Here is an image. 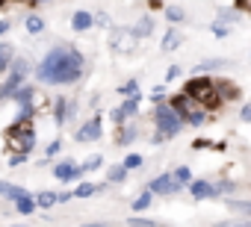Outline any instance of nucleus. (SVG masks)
<instances>
[{
    "instance_id": "1",
    "label": "nucleus",
    "mask_w": 251,
    "mask_h": 227,
    "mask_svg": "<svg viewBox=\"0 0 251 227\" xmlns=\"http://www.w3.org/2000/svg\"><path fill=\"white\" fill-rule=\"evenodd\" d=\"M83 68H86V59L77 47H68V45H59L53 47L42 62H39V83H48V86H65V83H77L83 77Z\"/></svg>"
},
{
    "instance_id": "2",
    "label": "nucleus",
    "mask_w": 251,
    "mask_h": 227,
    "mask_svg": "<svg viewBox=\"0 0 251 227\" xmlns=\"http://www.w3.org/2000/svg\"><path fill=\"white\" fill-rule=\"evenodd\" d=\"M183 94H186L189 100L201 103V106H210V109H216V106L222 103V94H219V86L213 83V77H192V80L186 83Z\"/></svg>"
},
{
    "instance_id": "3",
    "label": "nucleus",
    "mask_w": 251,
    "mask_h": 227,
    "mask_svg": "<svg viewBox=\"0 0 251 227\" xmlns=\"http://www.w3.org/2000/svg\"><path fill=\"white\" fill-rule=\"evenodd\" d=\"M154 121H157V142H163V139H172V136H177L180 133V127H183V121H180V115L169 106V103H157V109H154Z\"/></svg>"
},
{
    "instance_id": "4",
    "label": "nucleus",
    "mask_w": 251,
    "mask_h": 227,
    "mask_svg": "<svg viewBox=\"0 0 251 227\" xmlns=\"http://www.w3.org/2000/svg\"><path fill=\"white\" fill-rule=\"evenodd\" d=\"M6 142H9L12 151H18V154H30V151L36 148V130H33V124H30V118L15 121V127L6 133Z\"/></svg>"
},
{
    "instance_id": "5",
    "label": "nucleus",
    "mask_w": 251,
    "mask_h": 227,
    "mask_svg": "<svg viewBox=\"0 0 251 227\" xmlns=\"http://www.w3.org/2000/svg\"><path fill=\"white\" fill-rule=\"evenodd\" d=\"M169 106L180 115V121H183V124H192V127H201V124H204V118H207V112H204V109H195V106H192V100H189L186 94H175Z\"/></svg>"
},
{
    "instance_id": "6",
    "label": "nucleus",
    "mask_w": 251,
    "mask_h": 227,
    "mask_svg": "<svg viewBox=\"0 0 251 227\" xmlns=\"http://www.w3.org/2000/svg\"><path fill=\"white\" fill-rule=\"evenodd\" d=\"M27 59H15V68H12V74H9V80L3 83V86H0V103H3V100H9L12 94H15V89L24 83V77H27Z\"/></svg>"
},
{
    "instance_id": "7",
    "label": "nucleus",
    "mask_w": 251,
    "mask_h": 227,
    "mask_svg": "<svg viewBox=\"0 0 251 227\" xmlns=\"http://www.w3.org/2000/svg\"><path fill=\"white\" fill-rule=\"evenodd\" d=\"M136 36H133V30L130 27H118V30H112V36H109V47L115 50V53H133L136 50Z\"/></svg>"
},
{
    "instance_id": "8",
    "label": "nucleus",
    "mask_w": 251,
    "mask_h": 227,
    "mask_svg": "<svg viewBox=\"0 0 251 227\" xmlns=\"http://www.w3.org/2000/svg\"><path fill=\"white\" fill-rule=\"evenodd\" d=\"M148 192H157V195H175V192H180V183H175L172 174H160V177L151 180Z\"/></svg>"
},
{
    "instance_id": "9",
    "label": "nucleus",
    "mask_w": 251,
    "mask_h": 227,
    "mask_svg": "<svg viewBox=\"0 0 251 227\" xmlns=\"http://www.w3.org/2000/svg\"><path fill=\"white\" fill-rule=\"evenodd\" d=\"M100 133H103V130H100V121L92 118V121H86V124L77 130V142H98Z\"/></svg>"
},
{
    "instance_id": "10",
    "label": "nucleus",
    "mask_w": 251,
    "mask_h": 227,
    "mask_svg": "<svg viewBox=\"0 0 251 227\" xmlns=\"http://www.w3.org/2000/svg\"><path fill=\"white\" fill-rule=\"evenodd\" d=\"M83 171H80V165H74L71 159H65V162H59L56 168H53V177L56 180H62V183H68V180H77Z\"/></svg>"
},
{
    "instance_id": "11",
    "label": "nucleus",
    "mask_w": 251,
    "mask_h": 227,
    "mask_svg": "<svg viewBox=\"0 0 251 227\" xmlns=\"http://www.w3.org/2000/svg\"><path fill=\"white\" fill-rule=\"evenodd\" d=\"M189 192H192V198L204 201V198H213V195H216V186H210L207 180H192V183H189Z\"/></svg>"
},
{
    "instance_id": "12",
    "label": "nucleus",
    "mask_w": 251,
    "mask_h": 227,
    "mask_svg": "<svg viewBox=\"0 0 251 227\" xmlns=\"http://www.w3.org/2000/svg\"><path fill=\"white\" fill-rule=\"evenodd\" d=\"M92 24H95V21H92V15H89V12H83V9H80V12H74V18H71V30H77V33L92 30Z\"/></svg>"
},
{
    "instance_id": "13",
    "label": "nucleus",
    "mask_w": 251,
    "mask_h": 227,
    "mask_svg": "<svg viewBox=\"0 0 251 227\" xmlns=\"http://www.w3.org/2000/svg\"><path fill=\"white\" fill-rule=\"evenodd\" d=\"M139 100H142V97H139V91H136V94H130L127 100L121 103V109H118V112H121L124 118H127V115H136V109H139Z\"/></svg>"
},
{
    "instance_id": "14",
    "label": "nucleus",
    "mask_w": 251,
    "mask_h": 227,
    "mask_svg": "<svg viewBox=\"0 0 251 227\" xmlns=\"http://www.w3.org/2000/svg\"><path fill=\"white\" fill-rule=\"evenodd\" d=\"M15 59V50H12V45H0V74H3L6 68H9V62Z\"/></svg>"
},
{
    "instance_id": "15",
    "label": "nucleus",
    "mask_w": 251,
    "mask_h": 227,
    "mask_svg": "<svg viewBox=\"0 0 251 227\" xmlns=\"http://www.w3.org/2000/svg\"><path fill=\"white\" fill-rule=\"evenodd\" d=\"M68 112H71L68 100H65V97H59V100H56V109H53V115H56V124H65V118H68Z\"/></svg>"
},
{
    "instance_id": "16",
    "label": "nucleus",
    "mask_w": 251,
    "mask_h": 227,
    "mask_svg": "<svg viewBox=\"0 0 251 227\" xmlns=\"http://www.w3.org/2000/svg\"><path fill=\"white\" fill-rule=\"evenodd\" d=\"M151 33H154V21H151V18H142V21L133 27V36H136V39H142V36H151Z\"/></svg>"
},
{
    "instance_id": "17",
    "label": "nucleus",
    "mask_w": 251,
    "mask_h": 227,
    "mask_svg": "<svg viewBox=\"0 0 251 227\" xmlns=\"http://www.w3.org/2000/svg\"><path fill=\"white\" fill-rule=\"evenodd\" d=\"M177 45H180V30H169L163 39V50H175Z\"/></svg>"
},
{
    "instance_id": "18",
    "label": "nucleus",
    "mask_w": 251,
    "mask_h": 227,
    "mask_svg": "<svg viewBox=\"0 0 251 227\" xmlns=\"http://www.w3.org/2000/svg\"><path fill=\"white\" fill-rule=\"evenodd\" d=\"M172 180L183 186V183H189V180H192V174H189V168H186V165H180V168H175V171H172Z\"/></svg>"
},
{
    "instance_id": "19",
    "label": "nucleus",
    "mask_w": 251,
    "mask_h": 227,
    "mask_svg": "<svg viewBox=\"0 0 251 227\" xmlns=\"http://www.w3.org/2000/svg\"><path fill=\"white\" fill-rule=\"evenodd\" d=\"M36 204L45 206V209L53 206V204H56V192H39V195H36Z\"/></svg>"
},
{
    "instance_id": "20",
    "label": "nucleus",
    "mask_w": 251,
    "mask_h": 227,
    "mask_svg": "<svg viewBox=\"0 0 251 227\" xmlns=\"http://www.w3.org/2000/svg\"><path fill=\"white\" fill-rule=\"evenodd\" d=\"M151 201H154V192H142V195L133 201V209H136V212H139V209H148V206H151Z\"/></svg>"
},
{
    "instance_id": "21",
    "label": "nucleus",
    "mask_w": 251,
    "mask_h": 227,
    "mask_svg": "<svg viewBox=\"0 0 251 227\" xmlns=\"http://www.w3.org/2000/svg\"><path fill=\"white\" fill-rule=\"evenodd\" d=\"M27 30H30L33 36H39V33L45 30V21H42L39 15H30V18H27Z\"/></svg>"
},
{
    "instance_id": "22",
    "label": "nucleus",
    "mask_w": 251,
    "mask_h": 227,
    "mask_svg": "<svg viewBox=\"0 0 251 227\" xmlns=\"http://www.w3.org/2000/svg\"><path fill=\"white\" fill-rule=\"evenodd\" d=\"M222 65H225L222 59H207V62H198V65H195V71H198V74H204V71H213V68H222Z\"/></svg>"
},
{
    "instance_id": "23",
    "label": "nucleus",
    "mask_w": 251,
    "mask_h": 227,
    "mask_svg": "<svg viewBox=\"0 0 251 227\" xmlns=\"http://www.w3.org/2000/svg\"><path fill=\"white\" fill-rule=\"evenodd\" d=\"M100 186H95V183H80V189L77 192H71V195H77V198H89V195H95Z\"/></svg>"
},
{
    "instance_id": "24",
    "label": "nucleus",
    "mask_w": 251,
    "mask_h": 227,
    "mask_svg": "<svg viewBox=\"0 0 251 227\" xmlns=\"http://www.w3.org/2000/svg\"><path fill=\"white\" fill-rule=\"evenodd\" d=\"M124 177H127V168H124V165H115V168H109V183H121Z\"/></svg>"
},
{
    "instance_id": "25",
    "label": "nucleus",
    "mask_w": 251,
    "mask_h": 227,
    "mask_svg": "<svg viewBox=\"0 0 251 227\" xmlns=\"http://www.w3.org/2000/svg\"><path fill=\"white\" fill-rule=\"evenodd\" d=\"M33 209H36V201H33V198H27V195H24V198H18V212H24V215H27V212H33Z\"/></svg>"
},
{
    "instance_id": "26",
    "label": "nucleus",
    "mask_w": 251,
    "mask_h": 227,
    "mask_svg": "<svg viewBox=\"0 0 251 227\" xmlns=\"http://www.w3.org/2000/svg\"><path fill=\"white\" fill-rule=\"evenodd\" d=\"M121 165L127 168V171H130V168H139V165H142V157H139V154H127V157H124V162H121Z\"/></svg>"
},
{
    "instance_id": "27",
    "label": "nucleus",
    "mask_w": 251,
    "mask_h": 227,
    "mask_svg": "<svg viewBox=\"0 0 251 227\" xmlns=\"http://www.w3.org/2000/svg\"><path fill=\"white\" fill-rule=\"evenodd\" d=\"M166 18H169L172 24H177V21H183V9H177V6H169V9H166Z\"/></svg>"
},
{
    "instance_id": "28",
    "label": "nucleus",
    "mask_w": 251,
    "mask_h": 227,
    "mask_svg": "<svg viewBox=\"0 0 251 227\" xmlns=\"http://www.w3.org/2000/svg\"><path fill=\"white\" fill-rule=\"evenodd\" d=\"M100 162H103L100 157H89V159L80 165V171H95V168H100Z\"/></svg>"
},
{
    "instance_id": "29",
    "label": "nucleus",
    "mask_w": 251,
    "mask_h": 227,
    "mask_svg": "<svg viewBox=\"0 0 251 227\" xmlns=\"http://www.w3.org/2000/svg\"><path fill=\"white\" fill-rule=\"evenodd\" d=\"M133 139H136V127L127 124V127H124V133H121V145H127V142H133Z\"/></svg>"
},
{
    "instance_id": "30",
    "label": "nucleus",
    "mask_w": 251,
    "mask_h": 227,
    "mask_svg": "<svg viewBox=\"0 0 251 227\" xmlns=\"http://www.w3.org/2000/svg\"><path fill=\"white\" fill-rule=\"evenodd\" d=\"M121 91H124V94H136V91H139V83H136V80L124 83V86H121Z\"/></svg>"
},
{
    "instance_id": "31",
    "label": "nucleus",
    "mask_w": 251,
    "mask_h": 227,
    "mask_svg": "<svg viewBox=\"0 0 251 227\" xmlns=\"http://www.w3.org/2000/svg\"><path fill=\"white\" fill-rule=\"evenodd\" d=\"M130 227H157V221H145V218H130Z\"/></svg>"
},
{
    "instance_id": "32",
    "label": "nucleus",
    "mask_w": 251,
    "mask_h": 227,
    "mask_svg": "<svg viewBox=\"0 0 251 227\" xmlns=\"http://www.w3.org/2000/svg\"><path fill=\"white\" fill-rule=\"evenodd\" d=\"M59 148H62V142L56 139V142H50V148H48V157H53V154H59Z\"/></svg>"
},
{
    "instance_id": "33",
    "label": "nucleus",
    "mask_w": 251,
    "mask_h": 227,
    "mask_svg": "<svg viewBox=\"0 0 251 227\" xmlns=\"http://www.w3.org/2000/svg\"><path fill=\"white\" fill-rule=\"evenodd\" d=\"M239 118H242V121H251V106H248V103L242 106V112H239Z\"/></svg>"
},
{
    "instance_id": "34",
    "label": "nucleus",
    "mask_w": 251,
    "mask_h": 227,
    "mask_svg": "<svg viewBox=\"0 0 251 227\" xmlns=\"http://www.w3.org/2000/svg\"><path fill=\"white\" fill-rule=\"evenodd\" d=\"M177 77H180V68H177V65H172V68H169V77H166V80H177Z\"/></svg>"
},
{
    "instance_id": "35",
    "label": "nucleus",
    "mask_w": 251,
    "mask_h": 227,
    "mask_svg": "<svg viewBox=\"0 0 251 227\" xmlns=\"http://www.w3.org/2000/svg\"><path fill=\"white\" fill-rule=\"evenodd\" d=\"M71 198H74L71 192H62V195H56V204H65V201H71Z\"/></svg>"
},
{
    "instance_id": "36",
    "label": "nucleus",
    "mask_w": 251,
    "mask_h": 227,
    "mask_svg": "<svg viewBox=\"0 0 251 227\" xmlns=\"http://www.w3.org/2000/svg\"><path fill=\"white\" fill-rule=\"evenodd\" d=\"M151 97H154V103H160V100H163V89H160V86H157V89H154V94H151Z\"/></svg>"
},
{
    "instance_id": "37",
    "label": "nucleus",
    "mask_w": 251,
    "mask_h": 227,
    "mask_svg": "<svg viewBox=\"0 0 251 227\" xmlns=\"http://www.w3.org/2000/svg\"><path fill=\"white\" fill-rule=\"evenodd\" d=\"M6 30H9V21H0V36H3Z\"/></svg>"
},
{
    "instance_id": "38",
    "label": "nucleus",
    "mask_w": 251,
    "mask_h": 227,
    "mask_svg": "<svg viewBox=\"0 0 251 227\" xmlns=\"http://www.w3.org/2000/svg\"><path fill=\"white\" fill-rule=\"evenodd\" d=\"M148 3H151L154 9H160V6H163V0H148Z\"/></svg>"
},
{
    "instance_id": "39",
    "label": "nucleus",
    "mask_w": 251,
    "mask_h": 227,
    "mask_svg": "<svg viewBox=\"0 0 251 227\" xmlns=\"http://www.w3.org/2000/svg\"><path fill=\"white\" fill-rule=\"evenodd\" d=\"M33 3H36V6H39V3H45V0H33Z\"/></svg>"
},
{
    "instance_id": "40",
    "label": "nucleus",
    "mask_w": 251,
    "mask_h": 227,
    "mask_svg": "<svg viewBox=\"0 0 251 227\" xmlns=\"http://www.w3.org/2000/svg\"><path fill=\"white\" fill-rule=\"evenodd\" d=\"M3 3H6V0H0V9H3Z\"/></svg>"
}]
</instances>
